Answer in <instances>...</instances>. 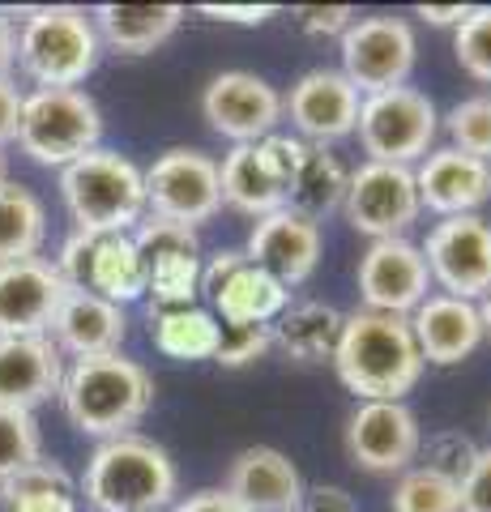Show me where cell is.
Instances as JSON below:
<instances>
[{
    "label": "cell",
    "mask_w": 491,
    "mask_h": 512,
    "mask_svg": "<svg viewBox=\"0 0 491 512\" xmlns=\"http://www.w3.org/2000/svg\"><path fill=\"white\" fill-rule=\"evenodd\" d=\"M432 286L453 299H483L491 291V222L479 214L440 218L419 244Z\"/></svg>",
    "instance_id": "11"
},
{
    "label": "cell",
    "mask_w": 491,
    "mask_h": 512,
    "mask_svg": "<svg viewBox=\"0 0 491 512\" xmlns=\"http://www.w3.org/2000/svg\"><path fill=\"white\" fill-rule=\"evenodd\" d=\"M299 512H359V504L346 487L316 483V487H304V504H299Z\"/></svg>",
    "instance_id": "41"
},
{
    "label": "cell",
    "mask_w": 491,
    "mask_h": 512,
    "mask_svg": "<svg viewBox=\"0 0 491 512\" xmlns=\"http://www.w3.org/2000/svg\"><path fill=\"white\" fill-rule=\"evenodd\" d=\"M355 133H359V146L368 154V163L415 167L436 150L440 111L423 90L393 86L380 94H363Z\"/></svg>",
    "instance_id": "6"
},
{
    "label": "cell",
    "mask_w": 491,
    "mask_h": 512,
    "mask_svg": "<svg viewBox=\"0 0 491 512\" xmlns=\"http://www.w3.org/2000/svg\"><path fill=\"white\" fill-rule=\"evenodd\" d=\"M146 180V210L150 218H167L180 227H201V222L218 218L223 210V175H218V158L205 150H167L158 154L150 171H141Z\"/></svg>",
    "instance_id": "9"
},
{
    "label": "cell",
    "mask_w": 491,
    "mask_h": 512,
    "mask_svg": "<svg viewBox=\"0 0 491 512\" xmlns=\"http://www.w3.org/2000/svg\"><path fill=\"white\" fill-rule=\"evenodd\" d=\"M415 188L423 210L440 218L479 214V205L487 201V163L453 146H436L423 163H415Z\"/></svg>",
    "instance_id": "26"
},
{
    "label": "cell",
    "mask_w": 491,
    "mask_h": 512,
    "mask_svg": "<svg viewBox=\"0 0 491 512\" xmlns=\"http://www.w3.org/2000/svg\"><path fill=\"white\" fill-rule=\"evenodd\" d=\"M60 380H65V355L47 333L0 338V406L35 410L47 397H60Z\"/></svg>",
    "instance_id": "25"
},
{
    "label": "cell",
    "mask_w": 491,
    "mask_h": 512,
    "mask_svg": "<svg viewBox=\"0 0 491 512\" xmlns=\"http://www.w3.org/2000/svg\"><path fill=\"white\" fill-rule=\"evenodd\" d=\"M415 30L402 18L389 13H372V18H355L342 35V77L359 94H380L393 86H406V77L415 73Z\"/></svg>",
    "instance_id": "10"
},
{
    "label": "cell",
    "mask_w": 491,
    "mask_h": 512,
    "mask_svg": "<svg viewBox=\"0 0 491 512\" xmlns=\"http://www.w3.org/2000/svg\"><path fill=\"white\" fill-rule=\"evenodd\" d=\"M445 133L453 150L491 163V94H470V99L453 103V111L445 116Z\"/></svg>",
    "instance_id": "35"
},
{
    "label": "cell",
    "mask_w": 491,
    "mask_h": 512,
    "mask_svg": "<svg viewBox=\"0 0 491 512\" xmlns=\"http://www.w3.org/2000/svg\"><path fill=\"white\" fill-rule=\"evenodd\" d=\"M470 9L474 5H419L415 13H419L423 22H432V26H453L457 30V26L470 18Z\"/></svg>",
    "instance_id": "45"
},
{
    "label": "cell",
    "mask_w": 491,
    "mask_h": 512,
    "mask_svg": "<svg viewBox=\"0 0 491 512\" xmlns=\"http://www.w3.org/2000/svg\"><path fill=\"white\" fill-rule=\"evenodd\" d=\"M291 18L312 39H342L346 26L355 22V9L351 5H299L291 9Z\"/></svg>",
    "instance_id": "39"
},
{
    "label": "cell",
    "mask_w": 491,
    "mask_h": 512,
    "mask_svg": "<svg viewBox=\"0 0 491 512\" xmlns=\"http://www.w3.org/2000/svg\"><path fill=\"white\" fill-rule=\"evenodd\" d=\"M13 64H18V30L9 18H0V77H9Z\"/></svg>",
    "instance_id": "46"
},
{
    "label": "cell",
    "mask_w": 491,
    "mask_h": 512,
    "mask_svg": "<svg viewBox=\"0 0 491 512\" xmlns=\"http://www.w3.org/2000/svg\"><path fill=\"white\" fill-rule=\"evenodd\" d=\"M201 116L231 146H257L282 124V94L257 73H218L201 94Z\"/></svg>",
    "instance_id": "16"
},
{
    "label": "cell",
    "mask_w": 491,
    "mask_h": 512,
    "mask_svg": "<svg viewBox=\"0 0 491 512\" xmlns=\"http://www.w3.org/2000/svg\"><path fill=\"white\" fill-rule=\"evenodd\" d=\"M86 504L94 512H163L180 491L167 448L137 436H116L94 448L82 478Z\"/></svg>",
    "instance_id": "3"
},
{
    "label": "cell",
    "mask_w": 491,
    "mask_h": 512,
    "mask_svg": "<svg viewBox=\"0 0 491 512\" xmlns=\"http://www.w3.org/2000/svg\"><path fill=\"white\" fill-rule=\"evenodd\" d=\"M346 457L368 474H406L423 448V431L406 402H359L346 419Z\"/></svg>",
    "instance_id": "17"
},
{
    "label": "cell",
    "mask_w": 491,
    "mask_h": 512,
    "mask_svg": "<svg viewBox=\"0 0 491 512\" xmlns=\"http://www.w3.org/2000/svg\"><path fill=\"white\" fill-rule=\"evenodd\" d=\"M342 320L346 312H338L334 303H287V312L269 325V338L295 363H334Z\"/></svg>",
    "instance_id": "28"
},
{
    "label": "cell",
    "mask_w": 491,
    "mask_h": 512,
    "mask_svg": "<svg viewBox=\"0 0 491 512\" xmlns=\"http://www.w3.org/2000/svg\"><path fill=\"white\" fill-rule=\"evenodd\" d=\"M65 295V274L43 256L0 265V338H39V333H47Z\"/></svg>",
    "instance_id": "21"
},
{
    "label": "cell",
    "mask_w": 491,
    "mask_h": 512,
    "mask_svg": "<svg viewBox=\"0 0 491 512\" xmlns=\"http://www.w3.org/2000/svg\"><path fill=\"white\" fill-rule=\"evenodd\" d=\"M406 320H410V333H415L423 363H436V367L466 363L474 350L487 342L483 320H479V303H466V299H453V295H440V291L427 295Z\"/></svg>",
    "instance_id": "23"
},
{
    "label": "cell",
    "mask_w": 491,
    "mask_h": 512,
    "mask_svg": "<svg viewBox=\"0 0 491 512\" xmlns=\"http://www.w3.org/2000/svg\"><path fill=\"white\" fill-rule=\"evenodd\" d=\"M299 154H304V141L282 137V133L257 141V146H231V154L218 163L223 205L248 214L252 222L274 210H287Z\"/></svg>",
    "instance_id": "8"
},
{
    "label": "cell",
    "mask_w": 491,
    "mask_h": 512,
    "mask_svg": "<svg viewBox=\"0 0 491 512\" xmlns=\"http://www.w3.org/2000/svg\"><path fill=\"white\" fill-rule=\"evenodd\" d=\"M419 453L427 457L423 461L427 470H436V474L453 478V483H462L466 470H470V461H474V453H479V444H474L470 436H462V431H440V436L427 440Z\"/></svg>",
    "instance_id": "38"
},
{
    "label": "cell",
    "mask_w": 491,
    "mask_h": 512,
    "mask_svg": "<svg viewBox=\"0 0 491 512\" xmlns=\"http://www.w3.org/2000/svg\"><path fill=\"white\" fill-rule=\"evenodd\" d=\"M389 512H462V495H457L453 478L427 466H410L393 483Z\"/></svg>",
    "instance_id": "33"
},
{
    "label": "cell",
    "mask_w": 491,
    "mask_h": 512,
    "mask_svg": "<svg viewBox=\"0 0 491 512\" xmlns=\"http://www.w3.org/2000/svg\"><path fill=\"white\" fill-rule=\"evenodd\" d=\"M60 406L82 436H129L154 406V376L137 359H124L120 350L73 359L60 380Z\"/></svg>",
    "instance_id": "2"
},
{
    "label": "cell",
    "mask_w": 491,
    "mask_h": 512,
    "mask_svg": "<svg viewBox=\"0 0 491 512\" xmlns=\"http://www.w3.org/2000/svg\"><path fill=\"white\" fill-rule=\"evenodd\" d=\"M218 316L210 308H171V312H154V325H150V338L154 346L163 350L167 359L176 363H201V359H214L218 350Z\"/></svg>",
    "instance_id": "30"
},
{
    "label": "cell",
    "mask_w": 491,
    "mask_h": 512,
    "mask_svg": "<svg viewBox=\"0 0 491 512\" xmlns=\"http://www.w3.org/2000/svg\"><path fill=\"white\" fill-rule=\"evenodd\" d=\"M453 56L457 64L474 77V82L491 86V5L470 9V18L457 26L453 35Z\"/></svg>",
    "instance_id": "36"
},
{
    "label": "cell",
    "mask_w": 491,
    "mask_h": 512,
    "mask_svg": "<svg viewBox=\"0 0 491 512\" xmlns=\"http://www.w3.org/2000/svg\"><path fill=\"white\" fill-rule=\"evenodd\" d=\"M359 295L368 312L410 316L419 303L432 295V274L419 244L410 239H376V244L359 256Z\"/></svg>",
    "instance_id": "18"
},
{
    "label": "cell",
    "mask_w": 491,
    "mask_h": 512,
    "mask_svg": "<svg viewBox=\"0 0 491 512\" xmlns=\"http://www.w3.org/2000/svg\"><path fill=\"white\" fill-rule=\"evenodd\" d=\"M0 512H77L69 474L39 461L35 470L0 487Z\"/></svg>",
    "instance_id": "32"
},
{
    "label": "cell",
    "mask_w": 491,
    "mask_h": 512,
    "mask_svg": "<svg viewBox=\"0 0 491 512\" xmlns=\"http://www.w3.org/2000/svg\"><path fill=\"white\" fill-rule=\"evenodd\" d=\"M94 35L120 56H150L163 47L184 22L180 5H99L94 9Z\"/></svg>",
    "instance_id": "27"
},
{
    "label": "cell",
    "mask_w": 491,
    "mask_h": 512,
    "mask_svg": "<svg viewBox=\"0 0 491 512\" xmlns=\"http://www.w3.org/2000/svg\"><path fill=\"white\" fill-rule=\"evenodd\" d=\"M47 239L43 201L22 184H0V265L30 261Z\"/></svg>",
    "instance_id": "31"
},
{
    "label": "cell",
    "mask_w": 491,
    "mask_h": 512,
    "mask_svg": "<svg viewBox=\"0 0 491 512\" xmlns=\"http://www.w3.org/2000/svg\"><path fill=\"white\" fill-rule=\"evenodd\" d=\"M171 512H244V508L235 504L223 487H205V491H193L188 500H180Z\"/></svg>",
    "instance_id": "44"
},
{
    "label": "cell",
    "mask_w": 491,
    "mask_h": 512,
    "mask_svg": "<svg viewBox=\"0 0 491 512\" xmlns=\"http://www.w3.org/2000/svg\"><path fill=\"white\" fill-rule=\"evenodd\" d=\"M39 461H43V440L35 414L0 406V487L26 470H35Z\"/></svg>",
    "instance_id": "34"
},
{
    "label": "cell",
    "mask_w": 491,
    "mask_h": 512,
    "mask_svg": "<svg viewBox=\"0 0 491 512\" xmlns=\"http://www.w3.org/2000/svg\"><path fill=\"white\" fill-rule=\"evenodd\" d=\"M60 274L77 291H94L107 303H133L146 295V265L133 244V235H86L73 231V239L60 252Z\"/></svg>",
    "instance_id": "15"
},
{
    "label": "cell",
    "mask_w": 491,
    "mask_h": 512,
    "mask_svg": "<svg viewBox=\"0 0 491 512\" xmlns=\"http://www.w3.org/2000/svg\"><path fill=\"white\" fill-rule=\"evenodd\" d=\"M124 329H129V320H124L120 303H107L103 295L69 286V295L60 299V308H56L52 329H47V338L56 342L60 355L94 359V355H116L124 346Z\"/></svg>",
    "instance_id": "24"
},
{
    "label": "cell",
    "mask_w": 491,
    "mask_h": 512,
    "mask_svg": "<svg viewBox=\"0 0 491 512\" xmlns=\"http://www.w3.org/2000/svg\"><path fill=\"white\" fill-rule=\"evenodd\" d=\"M346 180H351V171L342 167L338 154H329L325 146H308L304 141V154H299V167H295V180H291L287 210L321 222L325 214L342 210Z\"/></svg>",
    "instance_id": "29"
},
{
    "label": "cell",
    "mask_w": 491,
    "mask_h": 512,
    "mask_svg": "<svg viewBox=\"0 0 491 512\" xmlns=\"http://www.w3.org/2000/svg\"><path fill=\"white\" fill-rule=\"evenodd\" d=\"M244 512H299L304 504V474L287 453L269 444H252L227 470L223 487Z\"/></svg>",
    "instance_id": "22"
},
{
    "label": "cell",
    "mask_w": 491,
    "mask_h": 512,
    "mask_svg": "<svg viewBox=\"0 0 491 512\" xmlns=\"http://www.w3.org/2000/svg\"><path fill=\"white\" fill-rule=\"evenodd\" d=\"M103 116L86 90H35L22 103L18 146L43 167L77 163L82 154L99 150Z\"/></svg>",
    "instance_id": "7"
},
{
    "label": "cell",
    "mask_w": 491,
    "mask_h": 512,
    "mask_svg": "<svg viewBox=\"0 0 491 512\" xmlns=\"http://www.w3.org/2000/svg\"><path fill=\"white\" fill-rule=\"evenodd\" d=\"M22 103H26V94L13 86V77H0V146H5V141H18Z\"/></svg>",
    "instance_id": "42"
},
{
    "label": "cell",
    "mask_w": 491,
    "mask_h": 512,
    "mask_svg": "<svg viewBox=\"0 0 491 512\" xmlns=\"http://www.w3.org/2000/svg\"><path fill=\"white\" fill-rule=\"evenodd\" d=\"M346 222L376 239H406V231L419 222V188H415V167H393V163H363L346 180V201H342Z\"/></svg>",
    "instance_id": "12"
},
{
    "label": "cell",
    "mask_w": 491,
    "mask_h": 512,
    "mask_svg": "<svg viewBox=\"0 0 491 512\" xmlns=\"http://www.w3.org/2000/svg\"><path fill=\"white\" fill-rule=\"evenodd\" d=\"M0 184H9V163H5V150H0Z\"/></svg>",
    "instance_id": "48"
},
{
    "label": "cell",
    "mask_w": 491,
    "mask_h": 512,
    "mask_svg": "<svg viewBox=\"0 0 491 512\" xmlns=\"http://www.w3.org/2000/svg\"><path fill=\"white\" fill-rule=\"evenodd\" d=\"M197 13H205V18L214 22H235V26H261L274 18V5H201Z\"/></svg>",
    "instance_id": "43"
},
{
    "label": "cell",
    "mask_w": 491,
    "mask_h": 512,
    "mask_svg": "<svg viewBox=\"0 0 491 512\" xmlns=\"http://www.w3.org/2000/svg\"><path fill=\"white\" fill-rule=\"evenodd\" d=\"M18 64L39 90H77L99 64V35L82 9H35L18 30Z\"/></svg>",
    "instance_id": "5"
},
{
    "label": "cell",
    "mask_w": 491,
    "mask_h": 512,
    "mask_svg": "<svg viewBox=\"0 0 491 512\" xmlns=\"http://www.w3.org/2000/svg\"><path fill=\"white\" fill-rule=\"evenodd\" d=\"M133 244L146 265V295L154 299V308H193V299L201 295V235L180 222L146 218L137 222Z\"/></svg>",
    "instance_id": "13"
},
{
    "label": "cell",
    "mask_w": 491,
    "mask_h": 512,
    "mask_svg": "<svg viewBox=\"0 0 491 512\" xmlns=\"http://www.w3.org/2000/svg\"><path fill=\"white\" fill-rule=\"evenodd\" d=\"M479 320H483V338H491V291L479 299Z\"/></svg>",
    "instance_id": "47"
},
{
    "label": "cell",
    "mask_w": 491,
    "mask_h": 512,
    "mask_svg": "<svg viewBox=\"0 0 491 512\" xmlns=\"http://www.w3.org/2000/svg\"><path fill=\"white\" fill-rule=\"evenodd\" d=\"M223 325V320H218ZM274 346L269 338V325H223L218 329V350H214V363L223 367H248L265 359V350Z\"/></svg>",
    "instance_id": "37"
},
{
    "label": "cell",
    "mask_w": 491,
    "mask_h": 512,
    "mask_svg": "<svg viewBox=\"0 0 491 512\" xmlns=\"http://www.w3.org/2000/svg\"><path fill=\"white\" fill-rule=\"evenodd\" d=\"M321 244H325L321 222H312L295 210H274V214L252 222L244 256L291 291V286L308 282L316 274V265H321Z\"/></svg>",
    "instance_id": "20"
},
{
    "label": "cell",
    "mask_w": 491,
    "mask_h": 512,
    "mask_svg": "<svg viewBox=\"0 0 491 512\" xmlns=\"http://www.w3.org/2000/svg\"><path fill=\"white\" fill-rule=\"evenodd\" d=\"M60 197L86 235H129L146 214L141 167L116 150H90L69 163L60 171Z\"/></svg>",
    "instance_id": "4"
},
{
    "label": "cell",
    "mask_w": 491,
    "mask_h": 512,
    "mask_svg": "<svg viewBox=\"0 0 491 512\" xmlns=\"http://www.w3.org/2000/svg\"><path fill=\"white\" fill-rule=\"evenodd\" d=\"M487 201H491V163H487Z\"/></svg>",
    "instance_id": "49"
},
{
    "label": "cell",
    "mask_w": 491,
    "mask_h": 512,
    "mask_svg": "<svg viewBox=\"0 0 491 512\" xmlns=\"http://www.w3.org/2000/svg\"><path fill=\"white\" fill-rule=\"evenodd\" d=\"M363 94L346 82L338 69H308L291 94L282 99V116H291L299 141L308 146H329L355 133Z\"/></svg>",
    "instance_id": "19"
},
{
    "label": "cell",
    "mask_w": 491,
    "mask_h": 512,
    "mask_svg": "<svg viewBox=\"0 0 491 512\" xmlns=\"http://www.w3.org/2000/svg\"><path fill=\"white\" fill-rule=\"evenodd\" d=\"M423 355L406 316L355 308L342 320L334 372L359 402H402L423 380Z\"/></svg>",
    "instance_id": "1"
},
{
    "label": "cell",
    "mask_w": 491,
    "mask_h": 512,
    "mask_svg": "<svg viewBox=\"0 0 491 512\" xmlns=\"http://www.w3.org/2000/svg\"><path fill=\"white\" fill-rule=\"evenodd\" d=\"M201 295L214 303V316L223 325H274L287 312L291 291L278 278L257 269L244 252H218L210 265H201Z\"/></svg>",
    "instance_id": "14"
},
{
    "label": "cell",
    "mask_w": 491,
    "mask_h": 512,
    "mask_svg": "<svg viewBox=\"0 0 491 512\" xmlns=\"http://www.w3.org/2000/svg\"><path fill=\"white\" fill-rule=\"evenodd\" d=\"M457 495H462V512H491V444L474 453Z\"/></svg>",
    "instance_id": "40"
}]
</instances>
